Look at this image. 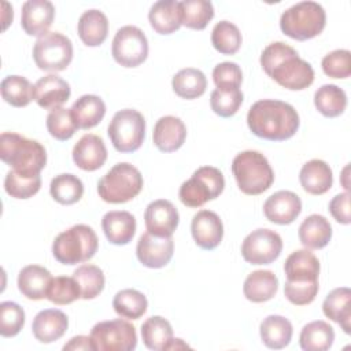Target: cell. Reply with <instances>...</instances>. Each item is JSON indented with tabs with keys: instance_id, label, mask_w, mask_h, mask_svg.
I'll return each mask as SVG.
<instances>
[{
	"instance_id": "obj_22",
	"label": "cell",
	"mask_w": 351,
	"mask_h": 351,
	"mask_svg": "<svg viewBox=\"0 0 351 351\" xmlns=\"http://www.w3.org/2000/svg\"><path fill=\"white\" fill-rule=\"evenodd\" d=\"M155 147L162 152H174L182 147L186 138L185 123L174 115H166L156 121L152 132Z\"/></svg>"
},
{
	"instance_id": "obj_24",
	"label": "cell",
	"mask_w": 351,
	"mask_h": 351,
	"mask_svg": "<svg viewBox=\"0 0 351 351\" xmlns=\"http://www.w3.org/2000/svg\"><path fill=\"white\" fill-rule=\"evenodd\" d=\"M302 188L310 195H324L333 184V174L329 165L321 159L306 162L299 171Z\"/></svg>"
},
{
	"instance_id": "obj_4",
	"label": "cell",
	"mask_w": 351,
	"mask_h": 351,
	"mask_svg": "<svg viewBox=\"0 0 351 351\" xmlns=\"http://www.w3.org/2000/svg\"><path fill=\"white\" fill-rule=\"evenodd\" d=\"M232 173L239 189L250 196L267 191L274 181V171L266 156L258 151H243L232 162Z\"/></svg>"
},
{
	"instance_id": "obj_46",
	"label": "cell",
	"mask_w": 351,
	"mask_h": 351,
	"mask_svg": "<svg viewBox=\"0 0 351 351\" xmlns=\"http://www.w3.org/2000/svg\"><path fill=\"white\" fill-rule=\"evenodd\" d=\"M41 188V177H25L14 170H10L4 178L5 192L15 199H29L34 196Z\"/></svg>"
},
{
	"instance_id": "obj_39",
	"label": "cell",
	"mask_w": 351,
	"mask_h": 351,
	"mask_svg": "<svg viewBox=\"0 0 351 351\" xmlns=\"http://www.w3.org/2000/svg\"><path fill=\"white\" fill-rule=\"evenodd\" d=\"M49 193L55 202L70 206L77 203L82 197L84 184L77 176L71 173L59 174L52 178L49 185Z\"/></svg>"
},
{
	"instance_id": "obj_32",
	"label": "cell",
	"mask_w": 351,
	"mask_h": 351,
	"mask_svg": "<svg viewBox=\"0 0 351 351\" xmlns=\"http://www.w3.org/2000/svg\"><path fill=\"white\" fill-rule=\"evenodd\" d=\"M262 343L271 350H281L287 347L292 339L293 328L289 319L282 315H267L259 326Z\"/></svg>"
},
{
	"instance_id": "obj_35",
	"label": "cell",
	"mask_w": 351,
	"mask_h": 351,
	"mask_svg": "<svg viewBox=\"0 0 351 351\" xmlns=\"http://www.w3.org/2000/svg\"><path fill=\"white\" fill-rule=\"evenodd\" d=\"M173 90L181 99L192 100L200 97L207 88V78L199 69L186 67L180 70L171 80Z\"/></svg>"
},
{
	"instance_id": "obj_14",
	"label": "cell",
	"mask_w": 351,
	"mask_h": 351,
	"mask_svg": "<svg viewBox=\"0 0 351 351\" xmlns=\"http://www.w3.org/2000/svg\"><path fill=\"white\" fill-rule=\"evenodd\" d=\"M174 254L173 237H160L149 232L140 236L136 247L138 262L149 269H160L166 266Z\"/></svg>"
},
{
	"instance_id": "obj_51",
	"label": "cell",
	"mask_w": 351,
	"mask_h": 351,
	"mask_svg": "<svg viewBox=\"0 0 351 351\" xmlns=\"http://www.w3.org/2000/svg\"><path fill=\"white\" fill-rule=\"evenodd\" d=\"M319 285L318 281H288L284 285L285 298L295 306L310 304L317 293Z\"/></svg>"
},
{
	"instance_id": "obj_16",
	"label": "cell",
	"mask_w": 351,
	"mask_h": 351,
	"mask_svg": "<svg viewBox=\"0 0 351 351\" xmlns=\"http://www.w3.org/2000/svg\"><path fill=\"white\" fill-rule=\"evenodd\" d=\"M191 232L196 245L210 251L221 244L223 225L217 213L211 210H200L192 218Z\"/></svg>"
},
{
	"instance_id": "obj_53",
	"label": "cell",
	"mask_w": 351,
	"mask_h": 351,
	"mask_svg": "<svg viewBox=\"0 0 351 351\" xmlns=\"http://www.w3.org/2000/svg\"><path fill=\"white\" fill-rule=\"evenodd\" d=\"M63 350L64 351H80V350H84V351H93V346H92V341H90V336H84V335H80V336H74L71 337L64 346H63Z\"/></svg>"
},
{
	"instance_id": "obj_21",
	"label": "cell",
	"mask_w": 351,
	"mask_h": 351,
	"mask_svg": "<svg viewBox=\"0 0 351 351\" xmlns=\"http://www.w3.org/2000/svg\"><path fill=\"white\" fill-rule=\"evenodd\" d=\"M69 318L58 308H45L36 314L32 322L33 336L44 344L59 340L67 330Z\"/></svg>"
},
{
	"instance_id": "obj_41",
	"label": "cell",
	"mask_w": 351,
	"mask_h": 351,
	"mask_svg": "<svg viewBox=\"0 0 351 351\" xmlns=\"http://www.w3.org/2000/svg\"><path fill=\"white\" fill-rule=\"evenodd\" d=\"M33 89L34 85L22 75H7L0 84L1 97L14 107H25L34 100Z\"/></svg>"
},
{
	"instance_id": "obj_9",
	"label": "cell",
	"mask_w": 351,
	"mask_h": 351,
	"mask_svg": "<svg viewBox=\"0 0 351 351\" xmlns=\"http://www.w3.org/2000/svg\"><path fill=\"white\" fill-rule=\"evenodd\" d=\"M107 133L118 152H134L144 141L145 119L137 110L123 108L114 114Z\"/></svg>"
},
{
	"instance_id": "obj_30",
	"label": "cell",
	"mask_w": 351,
	"mask_h": 351,
	"mask_svg": "<svg viewBox=\"0 0 351 351\" xmlns=\"http://www.w3.org/2000/svg\"><path fill=\"white\" fill-rule=\"evenodd\" d=\"M298 236L306 248L321 250L326 247L332 239V226L324 215L311 214L300 223Z\"/></svg>"
},
{
	"instance_id": "obj_40",
	"label": "cell",
	"mask_w": 351,
	"mask_h": 351,
	"mask_svg": "<svg viewBox=\"0 0 351 351\" xmlns=\"http://www.w3.org/2000/svg\"><path fill=\"white\" fill-rule=\"evenodd\" d=\"M182 25L193 30H203L214 18V7L208 0L180 1Z\"/></svg>"
},
{
	"instance_id": "obj_6",
	"label": "cell",
	"mask_w": 351,
	"mask_h": 351,
	"mask_svg": "<svg viewBox=\"0 0 351 351\" xmlns=\"http://www.w3.org/2000/svg\"><path fill=\"white\" fill-rule=\"evenodd\" d=\"M99 247L95 230L84 223L59 233L52 243L53 258L62 265H77L93 258Z\"/></svg>"
},
{
	"instance_id": "obj_54",
	"label": "cell",
	"mask_w": 351,
	"mask_h": 351,
	"mask_svg": "<svg viewBox=\"0 0 351 351\" xmlns=\"http://www.w3.org/2000/svg\"><path fill=\"white\" fill-rule=\"evenodd\" d=\"M181 348H191V347L186 343H184L182 339H174V337H171V340L165 347V350H181Z\"/></svg>"
},
{
	"instance_id": "obj_12",
	"label": "cell",
	"mask_w": 351,
	"mask_h": 351,
	"mask_svg": "<svg viewBox=\"0 0 351 351\" xmlns=\"http://www.w3.org/2000/svg\"><path fill=\"white\" fill-rule=\"evenodd\" d=\"M111 53L114 60L123 67L140 66L148 56V40L144 32L137 26H122L112 38Z\"/></svg>"
},
{
	"instance_id": "obj_7",
	"label": "cell",
	"mask_w": 351,
	"mask_h": 351,
	"mask_svg": "<svg viewBox=\"0 0 351 351\" xmlns=\"http://www.w3.org/2000/svg\"><path fill=\"white\" fill-rule=\"evenodd\" d=\"M143 185L140 170L128 162H121L99 180L97 193L103 202L119 204L134 199L141 192Z\"/></svg>"
},
{
	"instance_id": "obj_43",
	"label": "cell",
	"mask_w": 351,
	"mask_h": 351,
	"mask_svg": "<svg viewBox=\"0 0 351 351\" xmlns=\"http://www.w3.org/2000/svg\"><path fill=\"white\" fill-rule=\"evenodd\" d=\"M241 33L239 27L229 21H219L211 32L213 47L223 55H233L241 47Z\"/></svg>"
},
{
	"instance_id": "obj_5",
	"label": "cell",
	"mask_w": 351,
	"mask_h": 351,
	"mask_svg": "<svg viewBox=\"0 0 351 351\" xmlns=\"http://www.w3.org/2000/svg\"><path fill=\"white\" fill-rule=\"evenodd\" d=\"M326 25V14L315 1H299L287 8L280 18L281 32L298 41H306L322 33Z\"/></svg>"
},
{
	"instance_id": "obj_44",
	"label": "cell",
	"mask_w": 351,
	"mask_h": 351,
	"mask_svg": "<svg viewBox=\"0 0 351 351\" xmlns=\"http://www.w3.org/2000/svg\"><path fill=\"white\" fill-rule=\"evenodd\" d=\"M81 298L80 285L74 277L67 276H58L52 277L48 291L47 299L58 306H64L75 302Z\"/></svg>"
},
{
	"instance_id": "obj_13",
	"label": "cell",
	"mask_w": 351,
	"mask_h": 351,
	"mask_svg": "<svg viewBox=\"0 0 351 351\" xmlns=\"http://www.w3.org/2000/svg\"><path fill=\"white\" fill-rule=\"evenodd\" d=\"M282 251L281 236L266 228L252 230L241 244V255L251 265H270Z\"/></svg>"
},
{
	"instance_id": "obj_25",
	"label": "cell",
	"mask_w": 351,
	"mask_h": 351,
	"mask_svg": "<svg viewBox=\"0 0 351 351\" xmlns=\"http://www.w3.org/2000/svg\"><path fill=\"white\" fill-rule=\"evenodd\" d=\"M319 269L318 258L307 248L293 251L284 263L288 281H318Z\"/></svg>"
},
{
	"instance_id": "obj_20",
	"label": "cell",
	"mask_w": 351,
	"mask_h": 351,
	"mask_svg": "<svg viewBox=\"0 0 351 351\" xmlns=\"http://www.w3.org/2000/svg\"><path fill=\"white\" fill-rule=\"evenodd\" d=\"M73 160L84 171H95L107 160V148L97 134H84L73 148Z\"/></svg>"
},
{
	"instance_id": "obj_47",
	"label": "cell",
	"mask_w": 351,
	"mask_h": 351,
	"mask_svg": "<svg viewBox=\"0 0 351 351\" xmlns=\"http://www.w3.org/2000/svg\"><path fill=\"white\" fill-rule=\"evenodd\" d=\"M243 100L244 96L240 89L222 90L215 88L210 95L211 110L222 118L233 117L239 111Z\"/></svg>"
},
{
	"instance_id": "obj_1",
	"label": "cell",
	"mask_w": 351,
	"mask_h": 351,
	"mask_svg": "<svg viewBox=\"0 0 351 351\" xmlns=\"http://www.w3.org/2000/svg\"><path fill=\"white\" fill-rule=\"evenodd\" d=\"M261 66L270 78L289 90H303L314 81L313 66L282 41L271 43L262 51Z\"/></svg>"
},
{
	"instance_id": "obj_19",
	"label": "cell",
	"mask_w": 351,
	"mask_h": 351,
	"mask_svg": "<svg viewBox=\"0 0 351 351\" xmlns=\"http://www.w3.org/2000/svg\"><path fill=\"white\" fill-rule=\"evenodd\" d=\"M71 95L70 85L66 80L56 74H48L41 77L33 89V97L36 103L44 110H55L62 107Z\"/></svg>"
},
{
	"instance_id": "obj_29",
	"label": "cell",
	"mask_w": 351,
	"mask_h": 351,
	"mask_svg": "<svg viewBox=\"0 0 351 351\" xmlns=\"http://www.w3.org/2000/svg\"><path fill=\"white\" fill-rule=\"evenodd\" d=\"M77 32L86 47H99L107 38L108 19L100 10H88L80 16Z\"/></svg>"
},
{
	"instance_id": "obj_33",
	"label": "cell",
	"mask_w": 351,
	"mask_h": 351,
	"mask_svg": "<svg viewBox=\"0 0 351 351\" xmlns=\"http://www.w3.org/2000/svg\"><path fill=\"white\" fill-rule=\"evenodd\" d=\"M71 115L78 129H90L106 115V103L96 95H82L71 106Z\"/></svg>"
},
{
	"instance_id": "obj_17",
	"label": "cell",
	"mask_w": 351,
	"mask_h": 351,
	"mask_svg": "<svg viewBox=\"0 0 351 351\" xmlns=\"http://www.w3.org/2000/svg\"><path fill=\"white\" fill-rule=\"evenodd\" d=\"M302 213V200L292 191H278L263 203L265 217L277 225L292 223Z\"/></svg>"
},
{
	"instance_id": "obj_3",
	"label": "cell",
	"mask_w": 351,
	"mask_h": 351,
	"mask_svg": "<svg viewBox=\"0 0 351 351\" xmlns=\"http://www.w3.org/2000/svg\"><path fill=\"white\" fill-rule=\"evenodd\" d=\"M0 158L21 176L34 177L47 165V151L36 140H30L14 132H3L0 136Z\"/></svg>"
},
{
	"instance_id": "obj_23",
	"label": "cell",
	"mask_w": 351,
	"mask_h": 351,
	"mask_svg": "<svg viewBox=\"0 0 351 351\" xmlns=\"http://www.w3.org/2000/svg\"><path fill=\"white\" fill-rule=\"evenodd\" d=\"M136 218L129 211H108L101 218V228L107 240L114 245H126L136 233Z\"/></svg>"
},
{
	"instance_id": "obj_31",
	"label": "cell",
	"mask_w": 351,
	"mask_h": 351,
	"mask_svg": "<svg viewBox=\"0 0 351 351\" xmlns=\"http://www.w3.org/2000/svg\"><path fill=\"white\" fill-rule=\"evenodd\" d=\"M278 291V278L270 270H255L244 281V296L252 303H263L276 296Z\"/></svg>"
},
{
	"instance_id": "obj_18",
	"label": "cell",
	"mask_w": 351,
	"mask_h": 351,
	"mask_svg": "<svg viewBox=\"0 0 351 351\" xmlns=\"http://www.w3.org/2000/svg\"><path fill=\"white\" fill-rule=\"evenodd\" d=\"M55 18V7L48 0H27L22 5L21 26L29 36L48 33Z\"/></svg>"
},
{
	"instance_id": "obj_45",
	"label": "cell",
	"mask_w": 351,
	"mask_h": 351,
	"mask_svg": "<svg viewBox=\"0 0 351 351\" xmlns=\"http://www.w3.org/2000/svg\"><path fill=\"white\" fill-rule=\"evenodd\" d=\"M45 123L49 134L59 141H66L71 138L75 130L78 129L71 115V110L64 107H59L49 111Z\"/></svg>"
},
{
	"instance_id": "obj_26",
	"label": "cell",
	"mask_w": 351,
	"mask_h": 351,
	"mask_svg": "<svg viewBox=\"0 0 351 351\" xmlns=\"http://www.w3.org/2000/svg\"><path fill=\"white\" fill-rule=\"evenodd\" d=\"M151 27L159 34H171L182 25L180 1L159 0L152 4L148 12Z\"/></svg>"
},
{
	"instance_id": "obj_37",
	"label": "cell",
	"mask_w": 351,
	"mask_h": 351,
	"mask_svg": "<svg viewBox=\"0 0 351 351\" xmlns=\"http://www.w3.org/2000/svg\"><path fill=\"white\" fill-rule=\"evenodd\" d=\"M112 307L114 311L122 318L138 319L145 314L148 302L143 292L133 288H126L115 293L112 299Z\"/></svg>"
},
{
	"instance_id": "obj_42",
	"label": "cell",
	"mask_w": 351,
	"mask_h": 351,
	"mask_svg": "<svg viewBox=\"0 0 351 351\" xmlns=\"http://www.w3.org/2000/svg\"><path fill=\"white\" fill-rule=\"evenodd\" d=\"M73 277L80 285L81 299H85V300L95 299L96 296H99L106 284V277L103 270L99 266L90 265V263H85L77 267L73 273Z\"/></svg>"
},
{
	"instance_id": "obj_27",
	"label": "cell",
	"mask_w": 351,
	"mask_h": 351,
	"mask_svg": "<svg viewBox=\"0 0 351 351\" xmlns=\"http://www.w3.org/2000/svg\"><path fill=\"white\" fill-rule=\"evenodd\" d=\"M52 280L51 273L40 265H27L18 274V289L30 300L47 298V291Z\"/></svg>"
},
{
	"instance_id": "obj_10",
	"label": "cell",
	"mask_w": 351,
	"mask_h": 351,
	"mask_svg": "<svg viewBox=\"0 0 351 351\" xmlns=\"http://www.w3.org/2000/svg\"><path fill=\"white\" fill-rule=\"evenodd\" d=\"M33 60L40 70L62 71L73 60V44L64 34L48 32L34 43Z\"/></svg>"
},
{
	"instance_id": "obj_2",
	"label": "cell",
	"mask_w": 351,
	"mask_h": 351,
	"mask_svg": "<svg viewBox=\"0 0 351 351\" xmlns=\"http://www.w3.org/2000/svg\"><path fill=\"white\" fill-rule=\"evenodd\" d=\"M250 130L259 138L284 141L295 136L299 129V114L289 103L263 99L255 101L247 114Z\"/></svg>"
},
{
	"instance_id": "obj_50",
	"label": "cell",
	"mask_w": 351,
	"mask_h": 351,
	"mask_svg": "<svg viewBox=\"0 0 351 351\" xmlns=\"http://www.w3.org/2000/svg\"><path fill=\"white\" fill-rule=\"evenodd\" d=\"M213 81L217 89H222V90L240 89V85L243 82L241 69L234 62H222L214 67Z\"/></svg>"
},
{
	"instance_id": "obj_49",
	"label": "cell",
	"mask_w": 351,
	"mask_h": 351,
	"mask_svg": "<svg viewBox=\"0 0 351 351\" xmlns=\"http://www.w3.org/2000/svg\"><path fill=\"white\" fill-rule=\"evenodd\" d=\"M321 66L330 78H347L351 74V53L348 49H335L322 58Z\"/></svg>"
},
{
	"instance_id": "obj_48",
	"label": "cell",
	"mask_w": 351,
	"mask_h": 351,
	"mask_svg": "<svg viewBox=\"0 0 351 351\" xmlns=\"http://www.w3.org/2000/svg\"><path fill=\"white\" fill-rule=\"evenodd\" d=\"M25 325V311L15 302L0 304V335L3 337L16 336Z\"/></svg>"
},
{
	"instance_id": "obj_52",
	"label": "cell",
	"mask_w": 351,
	"mask_h": 351,
	"mask_svg": "<svg viewBox=\"0 0 351 351\" xmlns=\"http://www.w3.org/2000/svg\"><path fill=\"white\" fill-rule=\"evenodd\" d=\"M329 211L332 217L343 225H348L351 222L350 217V193L343 192L336 195L330 202H329Z\"/></svg>"
},
{
	"instance_id": "obj_38",
	"label": "cell",
	"mask_w": 351,
	"mask_h": 351,
	"mask_svg": "<svg viewBox=\"0 0 351 351\" xmlns=\"http://www.w3.org/2000/svg\"><path fill=\"white\" fill-rule=\"evenodd\" d=\"M171 337L173 328L170 322L160 315H152L147 318L141 325V339L144 346L149 350H165Z\"/></svg>"
},
{
	"instance_id": "obj_36",
	"label": "cell",
	"mask_w": 351,
	"mask_h": 351,
	"mask_svg": "<svg viewBox=\"0 0 351 351\" xmlns=\"http://www.w3.org/2000/svg\"><path fill=\"white\" fill-rule=\"evenodd\" d=\"M314 106L326 118L341 115L347 107L346 92L335 84H325L314 93Z\"/></svg>"
},
{
	"instance_id": "obj_11",
	"label": "cell",
	"mask_w": 351,
	"mask_h": 351,
	"mask_svg": "<svg viewBox=\"0 0 351 351\" xmlns=\"http://www.w3.org/2000/svg\"><path fill=\"white\" fill-rule=\"evenodd\" d=\"M90 341L93 351H132L137 346V333L129 321L108 319L93 325Z\"/></svg>"
},
{
	"instance_id": "obj_34",
	"label": "cell",
	"mask_w": 351,
	"mask_h": 351,
	"mask_svg": "<svg viewBox=\"0 0 351 351\" xmlns=\"http://www.w3.org/2000/svg\"><path fill=\"white\" fill-rule=\"evenodd\" d=\"M333 340V328L322 319L311 321L304 325L299 336V344L304 351H326L332 347Z\"/></svg>"
},
{
	"instance_id": "obj_28",
	"label": "cell",
	"mask_w": 351,
	"mask_h": 351,
	"mask_svg": "<svg viewBox=\"0 0 351 351\" xmlns=\"http://www.w3.org/2000/svg\"><path fill=\"white\" fill-rule=\"evenodd\" d=\"M324 315L335 322H337L341 329L348 335L351 330V291L347 287H340L332 289L324 303Z\"/></svg>"
},
{
	"instance_id": "obj_8",
	"label": "cell",
	"mask_w": 351,
	"mask_h": 351,
	"mask_svg": "<svg viewBox=\"0 0 351 351\" xmlns=\"http://www.w3.org/2000/svg\"><path fill=\"white\" fill-rule=\"evenodd\" d=\"M225 188V178L219 169L202 166L193 171L192 177L184 181L178 191V197L186 207H202L208 200L217 199Z\"/></svg>"
},
{
	"instance_id": "obj_15",
	"label": "cell",
	"mask_w": 351,
	"mask_h": 351,
	"mask_svg": "<svg viewBox=\"0 0 351 351\" xmlns=\"http://www.w3.org/2000/svg\"><path fill=\"white\" fill-rule=\"evenodd\" d=\"M144 222L147 232L160 237H170L178 226L180 215L170 200L158 199L147 206Z\"/></svg>"
}]
</instances>
